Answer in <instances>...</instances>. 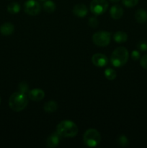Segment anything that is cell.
I'll return each instance as SVG.
<instances>
[{
	"label": "cell",
	"instance_id": "6da1fadb",
	"mask_svg": "<svg viewBox=\"0 0 147 148\" xmlns=\"http://www.w3.org/2000/svg\"><path fill=\"white\" fill-rule=\"evenodd\" d=\"M28 104V98L26 94L21 92H14L9 99V106L12 111L19 112L26 108Z\"/></svg>",
	"mask_w": 147,
	"mask_h": 148
},
{
	"label": "cell",
	"instance_id": "7a4b0ae2",
	"mask_svg": "<svg viewBox=\"0 0 147 148\" xmlns=\"http://www.w3.org/2000/svg\"><path fill=\"white\" fill-rule=\"evenodd\" d=\"M56 132L61 137L71 138L77 135L79 129L74 122L69 120H64L58 124Z\"/></svg>",
	"mask_w": 147,
	"mask_h": 148
},
{
	"label": "cell",
	"instance_id": "3957f363",
	"mask_svg": "<svg viewBox=\"0 0 147 148\" xmlns=\"http://www.w3.org/2000/svg\"><path fill=\"white\" fill-rule=\"evenodd\" d=\"M129 58V52L126 48L120 46L115 49L110 56V62L115 67H121L127 63Z\"/></svg>",
	"mask_w": 147,
	"mask_h": 148
},
{
	"label": "cell",
	"instance_id": "277c9868",
	"mask_svg": "<svg viewBox=\"0 0 147 148\" xmlns=\"http://www.w3.org/2000/svg\"><path fill=\"white\" fill-rule=\"evenodd\" d=\"M83 141L87 147H97L101 142V135L95 129H89L84 134Z\"/></svg>",
	"mask_w": 147,
	"mask_h": 148
},
{
	"label": "cell",
	"instance_id": "5b68a950",
	"mask_svg": "<svg viewBox=\"0 0 147 148\" xmlns=\"http://www.w3.org/2000/svg\"><path fill=\"white\" fill-rule=\"evenodd\" d=\"M111 40V33L108 31H98L92 36V41L96 46L105 47Z\"/></svg>",
	"mask_w": 147,
	"mask_h": 148
},
{
	"label": "cell",
	"instance_id": "8992f818",
	"mask_svg": "<svg viewBox=\"0 0 147 148\" xmlns=\"http://www.w3.org/2000/svg\"><path fill=\"white\" fill-rule=\"evenodd\" d=\"M90 10L95 15H101L107 11L108 3L106 0H92L90 3Z\"/></svg>",
	"mask_w": 147,
	"mask_h": 148
},
{
	"label": "cell",
	"instance_id": "52a82bcc",
	"mask_svg": "<svg viewBox=\"0 0 147 148\" xmlns=\"http://www.w3.org/2000/svg\"><path fill=\"white\" fill-rule=\"evenodd\" d=\"M40 4L36 0H28L24 4V11L29 15H37L40 13Z\"/></svg>",
	"mask_w": 147,
	"mask_h": 148
},
{
	"label": "cell",
	"instance_id": "ba28073f",
	"mask_svg": "<svg viewBox=\"0 0 147 148\" xmlns=\"http://www.w3.org/2000/svg\"><path fill=\"white\" fill-rule=\"evenodd\" d=\"M92 62L95 66L97 67H103L108 63V59L107 56L103 53H97L92 56Z\"/></svg>",
	"mask_w": 147,
	"mask_h": 148
},
{
	"label": "cell",
	"instance_id": "9c48e42d",
	"mask_svg": "<svg viewBox=\"0 0 147 148\" xmlns=\"http://www.w3.org/2000/svg\"><path fill=\"white\" fill-rule=\"evenodd\" d=\"M28 98L33 101H40L45 97L44 91L40 88H35L28 92Z\"/></svg>",
	"mask_w": 147,
	"mask_h": 148
},
{
	"label": "cell",
	"instance_id": "30bf717a",
	"mask_svg": "<svg viewBox=\"0 0 147 148\" xmlns=\"http://www.w3.org/2000/svg\"><path fill=\"white\" fill-rule=\"evenodd\" d=\"M61 136L59 135V133L56 132L52 133L50 135L48 136V137L46 140V146L49 148L56 147L59 145L60 143Z\"/></svg>",
	"mask_w": 147,
	"mask_h": 148
},
{
	"label": "cell",
	"instance_id": "8fae6325",
	"mask_svg": "<svg viewBox=\"0 0 147 148\" xmlns=\"http://www.w3.org/2000/svg\"><path fill=\"white\" fill-rule=\"evenodd\" d=\"M73 13L79 17H84L88 14V9L84 4H77L74 7Z\"/></svg>",
	"mask_w": 147,
	"mask_h": 148
},
{
	"label": "cell",
	"instance_id": "7c38bea8",
	"mask_svg": "<svg viewBox=\"0 0 147 148\" xmlns=\"http://www.w3.org/2000/svg\"><path fill=\"white\" fill-rule=\"evenodd\" d=\"M123 9L121 6L115 4V5L112 6L111 7L110 10V14L112 17V19L114 20H118V19L121 18L122 16L123 15Z\"/></svg>",
	"mask_w": 147,
	"mask_h": 148
},
{
	"label": "cell",
	"instance_id": "4fadbf2b",
	"mask_svg": "<svg viewBox=\"0 0 147 148\" xmlns=\"http://www.w3.org/2000/svg\"><path fill=\"white\" fill-rule=\"evenodd\" d=\"M14 31V25L10 23H5L0 26V33L3 36H10Z\"/></svg>",
	"mask_w": 147,
	"mask_h": 148
},
{
	"label": "cell",
	"instance_id": "5bb4252c",
	"mask_svg": "<svg viewBox=\"0 0 147 148\" xmlns=\"http://www.w3.org/2000/svg\"><path fill=\"white\" fill-rule=\"evenodd\" d=\"M135 18L138 23H146L147 21V12L144 9H139L135 12Z\"/></svg>",
	"mask_w": 147,
	"mask_h": 148
},
{
	"label": "cell",
	"instance_id": "9a60e30c",
	"mask_svg": "<svg viewBox=\"0 0 147 148\" xmlns=\"http://www.w3.org/2000/svg\"><path fill=\"white\" fill-rule=\"evenodd\" d=\"M113 39L118 43H122L128 40V35L123 31H117L113 35Z\"/></svg>",
	"mask_w": 147,
	"mask_h": 148
},
{
	"label": "cell",
	"instance_id": "2e32d148",
	"mask_svg": "<svg viewBox=\"0 0 147 148\" xmlns=\"http://www.w3.org/2000/svg\"><path fill=\"white\" fill-rule=\"evenodd\" d=\"M44 111L47 113H53L57 110L58 104L55 101H49L44 104Z\"/></svg>",
	"mask_w": 147,
	"mask_h": 148
},
{
	"label": "cell",
	"instance_id": "e0dca14e",
	"mask_svg": "<svg viewBox=\"0 0 147 148\" xmlns=\"http://www.w3.org/2000/svg\"><path fill=\"white\" fill-rule=\"evenodd\" d=\"M43 10L48 13H52L56 10V4L51 0H46L43 4Z\"/></svg>",
	"mask_w": 147,
	"mask_h": 148
},
{
	"label": "cell",
	"instance_id": "ac0fdd59",
	"mask_svg": "<svg viewBox=\"0 0 147 148\" xmlns=\"http://www.w3.org/2000/svg\"><path fill=\"white\" fill-rule=\"evenodd\" d=\"M7 11L12 14H17L20 11V5L17 2H12L7 6Z\"/></svg>",
	"mask_w": 147,
	"mask_h": 148
},
{
	"label": "cell",
	"instance_id": "d6986e66",
	"mask_svg": "<svg viewBox=\"0 0 147 148\" xmlns=\"http://www.w3.org/2000/svg\"><path fill=\"white\" fill-rule=\"evenodd\" d=\"M105 76L108 80H114L116 78V72L112 68H107L105 70Z\"/></svg>",
	"mask_w": 147,
	"mask_h": 148
},
{
	"label": "cell",
	"instance_id": "ffe728a7",
	"mask_svg": "<svg viewBox=\"0 0 147 148\" xmlns=\"http://www.w3.org/2000/svg\"><path fill=\"white\" fill-rule=\"evenodd\" d=\"M117 143H118V145H119L120 146L124 147H126V146L128 145L129 141H128V138L126 137V136L121 135L118 138V140H117Z\"/></svg>",
	"mask_w": 147,
	"mask_h": 148
},
{
	"label": "cell",
	"instance_id": "44dd1931",
	"mask_svg": "<svg viewBox=\"0 0 147 148\" xmlns=\"http://www.w3.org/2000/svg\"><path fill=\"white\" fill-rule=\"evenodd\" d=\"M19 91L21 92H22V93H28V92L30 91V90H29V85L26 82H21L20 83V85H19Z\"/></svg>",
	"mask_w": 147,
	"mask_h": 148
},
{
	"label": "cell",
	"instance_id": "7402d4cb",
	"mask_svg": "<svg viewBox=\"0 0 147 148\" xmlns=\"http://www.w3.org/2000/svg\"><path fill=\"white\" fill-rule=\"evenodd\" d=\"M139 0H122V4L126 7H133L137 5Z\"/></svg>",
	"mask_w": 147,
	"mask_h": 148
},
{
	"label": "cell",
	"instance_id": "603a6c76",
	"mask_svg": "<svg viewBox=\"0 0 147 148\" xmlns=\"http://www.w3.org/2000/svg\"><path fill=\"white\" fill-rule=\"evenodd\" d=\"M89 25L91 27H93V28L97 27L98 25H99V21L95 17H90L89 19Z\"/></svg>",
	"mask_w": 147,
	"mask_h": 148
},
{
	"label": "cell",
	"instance_id": "cb8c5ba5",
	"mask_svg": "<svg viewBox=\"0 0 147 148\" xmlns=\"http://www.w3.org/2000/svg\"><path fill=\"white\" fill-rule=\"evenodd\" d=\"M137 48L138 50L146 51H147V41L146 40H141L137 44Z\"/></svg>",
	"mask_w": 147,
	"mask_h": 148
},
{
	"label": "cell",
	"instance_id": "d4e9b609",
	"mask_svg": "<svg viewBox=\"0 0 147 148\" xmlns=\"http://www.w3.org/2000/svg\"><path fill=\"white\" fill-rule=\"evenodd\" d=\"M140 64L144 69H147V54L144 55L141 57V60H140Z\"/></svg>",
	"mask_w": 147,
	"mask_h": 148
},
{
	"label": "cell",
	"instance_id": "484cf974",
	"mask_svg": "<svg viewBox=\"0 0 147 148\" xmlns=\"http://www.w3.org/2000/svg\"><path fill=\"white\" fill-rule=\"evenodd\" d=\"M140 53L138 51L134 50L133 51L132 53H131V58L133 61H137L140 59Z\"/></svg>",
	"mask_w": 147,
	"mask_h": 148
},
{
	"label": "cell",
	"instance_id": "4316f807",
	"mask_svg": "<svg viewBox=\"0 0 147 148\" xmlns=\"http://www.w3.org/2000/svg\"><path fill=\"white\" fill-rule=\"evenodd\" d=\"M110 1L112 3H118L120 0H110Z\"/></svg>",
	"mask_w": 147,
	"mask_h": 148
},
{
	"label": "cell",
	"instance_id": "83f0119b",
	"mask_svg": "<svg viewBox=\"0 0 147 148\" xmlns=\"http://www.w3.org/2000/svg\"><path fill=\"white\" fill-rule=\"evenodd\" d=\"M1 97H0V103H1Z\"/></svg>",
	"mask_w": 147,
	"mask_h": 148
},
{
	"label": "cell",
	"instance_id": "f1b7e54d",
	"mask_svg": "<svg viewBox=\"0 0 147 148\" xmlns=\"http://www.w3.org/2000/svg\"><path fill=\"white\" fill-rule=\"evenodd\" d=\"M41 1H46V0H41Z\"/></svg>",
	"mask_w": 147,
	"mask_h": 148
}]
</instances>
